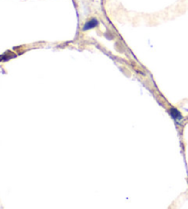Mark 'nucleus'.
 I'll return each instance as SVG.
<instances>
[{
	"mask_svg": "<svg viewBox=\"0 0 188 209\" xmlns=\"http://www.w3.org/2000/svg\"><path fill=\"white\" fill-rule=\"evenodd\" d=\"M98 25V21L97 19H92L90 20L89 21H87L84 27H83V30H91V29H94V28H96L97 26Z\"/></svg>",
	"mask_w": 188,
	"mask_h": 209,
	"instance_id": "obj_1",
	"label": "nucleus"
},
{
	"mask_svg": "<svg viewBox=\"0 0 188 209\" xmlns=\"http://www.w3.org/2000/svg\"><path fill=\"white\" fill-rule=\"evenodd\" d=\"M170 114H171V116L174 118V119H175V120H182V114L180 113V112L179 111H177L176 109H174V108H171V110H170Z\"/></svg>",
	"mask_w": 188,
	"mask_h": 209,
	"instance_id": "obj_2",
	"label": "nucleus"
}]
</instances>
